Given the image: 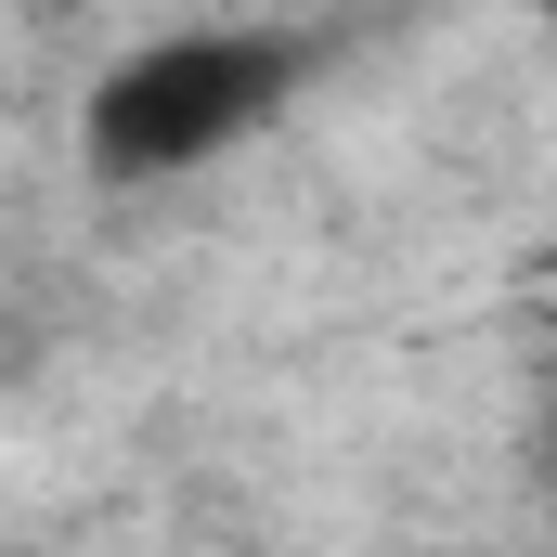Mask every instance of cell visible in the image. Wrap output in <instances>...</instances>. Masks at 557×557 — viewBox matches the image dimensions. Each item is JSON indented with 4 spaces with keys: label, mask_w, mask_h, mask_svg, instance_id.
I'll return each instance as SVG.
<instances>
[{
    "label": "cell",
    "mask_w": 557,
    "mask_h": 557,
    "mask_svg": "<svg viewBox=\"0 0 557 557\" xmlns=\"http://www.w3.org/2000/svg\"><path fill=\"white\" fill-rule=\"evenodd\" d=\"M311 78V39L298 26H247V13H208V26H156L131 39L104 78H91V169L104 182H182V169H221L273 131Z\"/></svg>",
    "instance_id": "obj_1"
},
{
    "label": "cell",
    "mask_w": 557,
    "mask_h": 557,
    "mask_svg": "<svg viewBox=\"0 0 557 557\" xmlns=\"http://www.w3.org/2000/svg\"><path fill=\"white\" fill-rule=\"evenodd\" d=\"M545 557H557V545H545Z\"/></svg>",
    "instance_id": "obj_2"
}]
</instances>
